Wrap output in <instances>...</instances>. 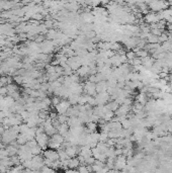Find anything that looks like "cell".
Masks as SVG:
<instances>
[{
	"label": "cell",
	"instance_id": "19",
	"mask_svg": "<svg viewBox=\"0 0 172 173\" xmlns=\"http://www.w3.org/2000/svg\"><path fill=\"white\" fill-rule=\"evenodd\" d=\"M51 140H53L54 142H56L57 144H59V145H61L62 146L63 145V143L65 142V139H64V137L62 136V135H60V134H55L54 136H52L51 137Z\"/></svg>",
	"mask_w": 172,
	"mask_h": 173
},
{
	"label": "cell",
	"instance_id": "4",
	"mask_svg": "<svg viewBox=\"0 0 172 173\" xmlns=\"http://www.w3.org/2000/svg\"><path fill=\"white\" fill-rule=\"evenodd\" d=\"M44 157L42 155H36L32 157V170H37L41 171L42 168L45 166L44 163Z\"/></svg>",
	"mask_w": 172,
	"mask_h": 173
},
{
	"label": "cell",
	"instance_id": "20",
	"mask_svg": "<svg viewBox=\"0 0 172 173\" xmlns=\"http://www.w3.org/2000/svg\"><path fill=\"white\" fill-rule=\"evenodd\" d=\"M121 124H122V129L124 130H129V129H131L132 128L131 120H130L128 117L125 118V120H122L121 122Z\"/></svg>",
	"mask_w": 172,
	"mask_h": 173
},
{
	"label": "cell",
	"instance_id": "27",
	"mask_svg": "<svg viewBox=\"0 0 172 173\" xmlns=\"http://www.w3.org/2000/svg\"><path fill=\"white\" fill-rule=\"evenodd\" d=\"M126 57H127V59H128V62L129 61H133L134 59L136 58V54L134 53L133 51H128L126 53Z\"/></svg>",
	"mask_w": 172,
	"mask_h": 173
},
{
	"label": "cell",
	"instance_id": "30",
	"mask_svg": "<svg viewBox=\"0 0 172 173\" xmlns=\"http://www.w3.org/2000/svg\"><path fill=\"white\" fill-rule=\"evenodd\" d=\"M5 131V130H4V128H3V125H2L1 124H0V135H2L3 134V132Z\"/></svg>",
	"mask_w": 172,
	"mask_h": 173
},
{
	"label": "cell",
	"instance_id": "29",
	"mask_svg": "<svg viewBox=\"0 0 172 173\" xmlns=\"http://www.w3.org/2000/svg\"><path fill=\"white\" fill-rule=\"evenodd\" d=\"M108 171H109V169H108L107 166H104L102 169H100L99 171H97L96 173H108Z\"/></svg>",
	"mask_w": 172,
	"mask_h": 173
},
{
	"label": "cell",
	"instance_id": "28",
	"mask_svg": "<svg viewBox=\"0 0 172 173\" xmlns=\"http://www.w3.org/2000/svg\"><path fill=\"white\" fill-rule=\"evenodd\" d=\"M13 80L15 81V84L16 85H22V83H23V76L17 75V76L13 77Z\"/></svg>",
	"mask_w": 172,
	"mask_h": 173
},
{
	"label": "cell",
	"instance_id": "21",
	"mask_svg": "<svg viewBox=\"0 0 172 173\" xmlns=\"http://www.w3.org/2000/svg\"><path fill=\"white\" fill-rule=\"evenodd\" d=\"M30 152H32V154L34 156H36V155H41V154L44 152V150L39 145H37V146L35 147V148H32V150H30Z\"/></svg>",
	"mask_w": 172,
	"mask_h": 173
},
{
	"label": "cell",
	"instance_id": "16",
	"mask_svg": "<svg viewBox=\"0 0 172 173\" xmlns=\"http://www.w3.org/2000/svg\"><path fill=\"white\" fill-rule=\"evenodd\" d=\"M69 125H68L67 124H60V125L57 128V132L58 134L62 135L63 137H65L66 135L69 133Z\"/></svg>",
	"mask_w": 172,
	"mask_h": 173
},
{
	"label": "cell",
	"instance_id": "11",
	"mask_svg": "<svg viewBox=\"0 0 172 173\" xmlns=\"http://www.w3.org/2000/svg\"><path fill=\"white\" fill-rule=\"evenodd\" d=\"M144 20H145L147 23H150V25H152V23L159 22L160 18H159V16H158V13L148 12L145 16H144Z\"/></svg>",
	"mask_w": 172,
	"mask_h": 173
},
{
	"label": "cell",
	"instance_id": "2",
	"mask_svg": "<svg viewBox=\"0 0 172 173\" xmlns=\"http://www.w3.org/2000/svg\"><path fill=\"white\" fill-rule=\"evenodd\" d=\"M36 141L37 143V145L41 147L43 150H46L48 148V143H49V140H50V137L47 136L45 134V132L43 133H37L36 135Z\"/></svg>",
	"mask_w": 172,
	"mask_h": 173
},
{
	"label": "cell",
	"instance_id": "15",
	"mask_svg": "<svg viewBox=\"0 0 172 173\" xmlns=\"http://www.w3.org/2000/svg\"><path fill=\"white\" fill-rule=\"evenodd\" d=\"M147 93H143V92H140L139 94H137L136 95V101L141 104H143L144 106H145V104L148 102V100H149V98H148Z\"/></svg>",
	"mask_w": 172,
	"mask_h": 173
},
{
	"label": "cell",
	"instance_id": "7",
	"mask_svg": "<svg viewBox=\"0 0 172 173\" xmlns=\"http://www.w3.org/2000/svg\"><path fill=\"white\" fill-rule=\"evenodd\" d=\"M95 100L98 105H105L109 102L110 100V95L107 92H102V93H97L95 95Z\"/></svg>",
	"mask_w": 172,
	"mask_h": 173
},
{
	"label": "cell",
	"instance_id": "18",
	"mask_svg": "<svg viewBox=\"0 0 172 173\" xmlns=\"http://www.w3.org/2000/svg\"><path fill=\"white\" fill-rule=\"evenodd\" d=\"M105 106H107V108L108 110L110 111H114V112H115L117 110H119V104L115 100H110L109 102H108L107 104H105Z\"/></svg>",
	"mask_w": 172,
	"mask_h": 173
},
{
	"label": "cell",
	"instance_id": "6",
	"mask_svg": "<svg viewBox=\"0 0 172 173\" xmlns=\"http://www.w3.org/2000/svg\"><path fill=\"white\" fill-rule=\"evenodd\" d=\"M67 65L69 66V67L71 68L73 71H77L82 66L81 59H80L79 57H77V56L71 57V58H68Z\"/></svg>",
	"mask_w": 172,
	"mask_h": 173
},
{
	"label": "cell",
	"instance_id": "13",
	"mask_svg": "<svg viewBox=\"0 0 172 173\" xmlns=\"http://www.w3.org/2000/svg\"><path fill=\"white\" fill-rule=\"evenodd\" d=\"M80 165H81V163H80L78 157L70 158V159H69V163H68V169L76 170V169H78Z\"/></svg>",
	"mask_w": 172,
	"mask_h": 173
},
{
	"label": "cell",
	"instance_id": "25",
	"mask_svg": "<svg viewBox=\"0 0 172 173\" xmlns=\"http://www.w3.org/2000/svg\"><path fill=\"white\" fill-rule=\"evenodd\" d=\"M57 120H58V122L60 123V124H67L69 117H68L66 115H58Z\"/></svg>",
	"mask_w": 172,
	"mask_h": 173
},
{
	"label": "cell",
	"instance_id": "22",
	"mask_svg": "<svg viewBox=\"0 0 172 173\" xmlns=\"http://www.w3.org/2000/svg\"><path fill=\"white\" fill-rule=\"evenodd\" d=\"M168 41V34L167 32H163L159 37H158V44H164Z\"/></svg>",
	"mask_w": 172,
	"mask_h": 173
},
{
	"label": "cell",
	"instance_id": "9",
	"mask_svg": "<svg viewBox=\"0 0 172 173\" xmlns=\"http://www.w3.org/2000/svg\"><path fill=\"white\" fill-rule=\"evenodd\" d=\"M83 91L85 92V94H88L90 96H95L97 94L96 93V84L86 81L83 85Z\"/></svg>",
	"mask_w": 172,
	"mask_h": 173
},
{
	"label": "cell",
	"instance_id": "8",
	"mask_svg": "<svg viewBox=\"0 0 172 173\" xmlns=\"http://www.w3.org/2000/svg\"><path fill=\"white\" fill-rule=\"evenodd\" d=\"M43 157L45 158V159H48V160H51V161H53V162H55V161L59 160L58 151L48 148V149H46V150H44Z\"/></svg>",
	"mask_w": 172,
	"mask_h": 173
},
{
	"label": "cell",
	"instance_id": "24",
	"mask_svg": "<svg viewBox=\"0 0 172 173\" xmlns=\"http://www.w3.org/2000/svg\"><path fill=\"white\" fill-rule=\"evenodd\" d=\"M147 42L149 43V44H158V37H156V35H153L150 32L149 37H147Z\"/></svg>",
	"mask_w": 172,
	"mask_h": 173
},
{
	"label": "cell",
	"instance_id": "12",
	"mask_svg": "<svg viewBox=\"0 0 172 173\" xmlns=\"http://www.w3.org/2000/svg\"><path fill=\"white\" fill-rule=\"evenodd\" d=\"M76 75L80 78H86L90 76V68L88 66H81L76 71Z\"/></svg>",
	"mask_w": 172,
	"mask_h": 173
},
{
	"label": "cell",
	"instance_id": "26",
	"mask_svg": "<svg viewBox=\"0 0 172 173\" xmlns=\"http://www.w3.org/2000/svg\"><path fill=\"white\" fill-rule=\"evenodd\" d=\"M61 100L62 99L60 98L59 96H56V95H54L53 97L51 98V101H52V105H54V107H56V106L58 105L59 103L61 102Z\"/></svg>",
	"mask_w": 172,
	"mask_h": 173
},
{
	"label": "cell",
	"instance_id": "1",
	"mask_svg": "<svg viewBox=\"0 0 172 173\" xmlns=\"http://www.w3.org/2000/svg\"><path fill=\"white\" fill-rule=\"evenodd\" d=\"M146 4L152 10V12H155V13L165 10L169 6L168 2H164V1H151V2H146Z\"/></svg>",
	"mask_w": 172,
	"mask_h": 173
},
{
	"label": "cell",
	"instance_id": "10",
	"mask_svg": "<svg viewBox=\"0 0 172 173\" xmlns=\"http://www.w3.org/2000/svg\"><path fill=\"white\" fill-rule=\"evenodd\" d=\"M64 150L69 158H75V157H78V155H79L80 146L71 145V146L67 147L66 149H64Z\"/></svg>",
	"mask_w": 172,
	"mask_h": 173
},
{
	"label": "cell",
	"instance_id": "5",
	"mask_svg": "<svg viewBox=\"0 0 172 173\" xmlns=\"http://www.w3.org/2000/svg\"><path fill=\"white\" fill-rule=\"evenodd\" d=\"M126 167H127V157H125L124 155L117 156L114 160V170L122 171Z\"/></svg>",
	"mask_w": 172,
	"mask_h": 173
},
{
	"label": "cell",
	"instance_id": "17",
	"mask_svg": "<svg viewBox=\"0 0 172 173\" xmlns=\"http://www.w3.org/2000/svg\"><path fill=\"white\" fill-rule=\"evenodd\" d=\"M107 91V81H100L96 83V93H102Z\"/></svg>",
	"mask_w": 172,
	"mask_h": 173
},
{
	"label": "cell",
	"instance_id": "14",
	"mask_svg": "<svg viewBox=\"0 0 172 173\" xmlns=\"http://www.w3.org/2000/svg\"><path fill=\"white\" fill-rule=\"evenodd\" d=\"M67 125H69L70 129H72V128H77V127L82 125V122L79 117H69V120H68V122H67Z\"/></svg>",
	"mask_w": 172,
	"mask_h": 173
},
{
	"label": "cell",
	"instance_id": "23",
	"mask_svg": "<svg viewBox=\"0 0 172 173\" xmlns=\"http://www.w3.org/2000/svg\"><path fill=\"white\" fill-rule=\"evenodd\" d=\"M108 139H109V138H108V134H107V133L101 132L99 134V143H107Z\"/></svg>",
	"mask_w": 172,
	"mask_h": 173
},
{
	"label": "cell",
	"instance_id": "3",
	"mask_svg": "<svg viewBox=\"0 0 172 173\" xmlns=\"http://www.w3.org/2000/svg\"><path fill=\"white\" fill-rule=\"evenodd\" d=\"M70 107H71V104L69 103V101H68L67 99H62L61 102L55 107V110L59 115H66V112H67Z\"/></svg>",
	"mask_w": 172,
	"mask_h": 173
}]
</instances>
